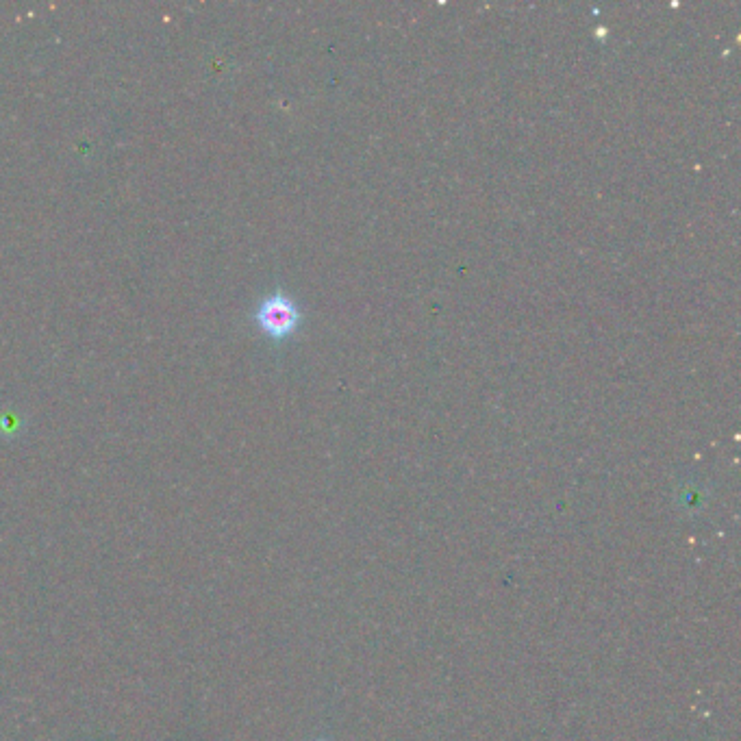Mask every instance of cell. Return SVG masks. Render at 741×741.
Segmentation results:
<instances>
[{"mask_svg": "<svg viewBox=\"0 0 741 741\" xmlns=\"http://www.w3.org/2000/svg\"><path fill=\"white\" fill-rule=\"evenodd\" d=\"M300 309L290 296L274 292L261 300L255 309V322L263 335L272 339L290 337L300 324Z\"/></svg>", "mask_w": 741, "mask_h": 741, "instance_id": "1", "label": "cell"}]
</instances>
